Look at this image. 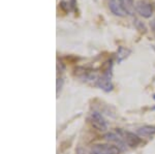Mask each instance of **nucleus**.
<instances>
[{
    "mask_svg": "<svg viewBox=\"0 0 155 154\" xmlns=\"http://www.w3.org/2000/svg\"><path fill=\"white\" fill-rule=\"evenodd\" d=\"M129 53H130L129 50H126L124 48H120L119 52H118V61H121V60H123L124 58H126Z\"/></svg>",
    "mask_w": 155,
    "mask_h": 154,
    "instance_id": "9d476101",
    "label": "nucleus"
},
{
    "mask_svg": "<svg viewBox=\"0 0 155 154\" xmlns=\"http://www.w3.org/2000/svg\"><path fill=\"white\" fill-rule=\"evenodd\" d=\"M111 70H112V65L107 69H106V70L104 71V74H102V76L97 80V85L104 91H111L112 88H113L112 82H111V78H112Z\"/></svg>",
    "mask_w": 155,
    "mask_h": 154,
    "instance_id": "20e7f679",
    "label": "nucleus"
},
{
    "mask_svg": "<svg viewBox=\"0 0 155 154\" xmlns=\"http://www.w3.org/2000/svg\"><path fill=\"white\" fill-rule=\"evenodd\" d=\"M137 133L142 136H145V138H150L155 133V127H153V126H144V127L137 129Z\"/></svg>",
    "mask_w": 155,
    "mask_h": 154,
    "instance_id": "1a4fd4ad",
    "label": "nucleus"
},
{
    "mask_svg": "<svg viewBox=\"0 0 155 154\" xmlns=\"http://www.w3.org/2000/svg\"><path fill=\"white\" fill-rule=\"evenodd\" d=\"M117 133H118V135L122 138V140H123V142L125 143L126 146L136 147V146H137L141 143V139L134 135V133H129V131H125V130H121V129H118Z\"/></svg>",
    "mask_w": 155,
    "mask_h": 154,
    "instance_id": "f03ea898",
    "label": "nucleus"
},
{
    "mask_svg": "<svg viewBox=\"0 0 155 154\" xmlns=\"http://www.w3.org/2000/svg\"><path fill=\"white\" fill-rule=\"evenodd\" d=\"M109 7L111 9V11L118 17H125L127 15L126 11L122 6V4L120 3L119 0H111L109 3Z\"/></svg>",
    "mask_w": 155,
    "mask_h": 154,
    "instance_id": "0eeeda50",
    "label": "nucleus"
},
{
    "mask_svg": "<svg viewBox=\"0 0 155 154\" xmlns=\"http://www.w3.org/2000/svg\"><path fill=\"white\" fill-rule=\"evenodd\" d=\"M104 139L110 143H114L115 146H117L119 149H124L126 147L125 143L123 142L122 138L118 135V133H109L107 135H104Z\"/></svg>",
    "mask_w": 155,
    "mask_h": 154,
    "instance_id": "423d86ee",
    "label": "nucleus"
},
{
    "mask_svg": "<svg viewBox=\"0 0 155 154\" xmlns=\"http://www.w3.org/2000/svg\"><path fill=\"white\" fill-rule=\"evenodd\" d=\"M120 149L111 144H96L90 148L89 154H118Z\"/></svg>",
    "mask_w": 155,
    "mask_h": 154,
    "instance_id": "f257e3e1",
    "label": "nucleus"
},
{
    "mask_svg": "<svg viewBox=\"0 0 155 154\" xmlns=\"http://www.w3.org/2000/svg\"><path fill=\"white\" fill-rule=\"evenodd\" d=\"M122 6L126 11L127 15H134V11H136V5H134V0H119Z\"/></svg>",
    "mask_w": 155,
    "mask_h": 154,
    "instance_id": "6e6552de",
    "label": "nucleus"
},
{
    "mask_svg": "<svg viewBox=\"0 0 155 154\" xmlns=\"http://www.w3.org/2000/svg\"><path fill=\"white\" fill-rule=\"evenodd\" d=\"M136 11L143 18L148 19L152 16L153 14V9H152V5L148 2L141 0V1H137L136 3Z\"/></svg>",
    "mask_w": 155,
    "mask_h": 154,
    "instance_id": "39448f33",
    "label": "nucleus"
},
{
    "mask_svg": "<svg viewBox=\"0 0 155 154\" xmlns=\"http://www.w3.org/2000/svg\"><path fill=\"white\" fill-rule=\"evenodd\" d=\"M89 120H90L91 125L93 126L96 130L106 131L107 129V125L106 120H104V117H102L99 113H97V112H93V113H91Z\"/></svg>",
    "mask_w": 155,
    "mask_h": 154,
    "instance_id": "7ed1b4c3",
    "label": "nucleus"
}]
</instances>
